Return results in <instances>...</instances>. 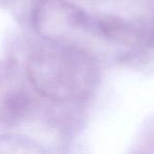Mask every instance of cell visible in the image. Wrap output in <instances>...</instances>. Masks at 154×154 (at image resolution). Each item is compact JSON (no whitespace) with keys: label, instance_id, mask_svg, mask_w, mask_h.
<instances>
[{"label":"cell","instance_id":"cell-1","mask_svg":"<svg viewBox=\"0 0 154 154\" xmlns=\"http://www.w3.org/2000/svg\"><path fill=\"white\" fill-rule=\"evenodd\" d=\"M26 73L39 94L56 101L85 98L98 79L94 60L80 48L68 43H53L33 54Z\"/></svg>","mask_w":154,"mask_h":154},{"label":"cell","instance_id":"cell-2","mask_svg":"<svg viewBox=\"0 0 154 154\" xmlns=\"http://www.w3.org/2000/svg\"><path fill=\"white\" fill-rule=\"evenodd\" d=\"M36 32L52 43H68L90 32V16L66 0H39L33 10Z\"/></svg>","mask_w":154,"mask_h":154},{"label":"cell","instance_id":"cell-3","mask_svg":"<svg viewBox=\"0 0 154 154\" xmlns=\"http://www.w3.org/2000/svg\"><path fill=\"white\" fill-rule=\"evenodd\" d=\"M29 100L26 93L14 85L0 84V122L13 124L26 112Z\"/></svg>","mask_w":154,"mask_h":154},{"label":"cell","instance_id":"cell-4","mask_svg":"<svg viewBox=\"0 0 154 154\" xmlns=\"http://www.w3.org/2000/svg\"><path fill=\"white\" fill-rule=\"evenodd\" d=\"M43 150L33 140L19 135L0 136V153H41Z\"/></svg>","mask_w":154,"mask_h":154}]
</instances>
